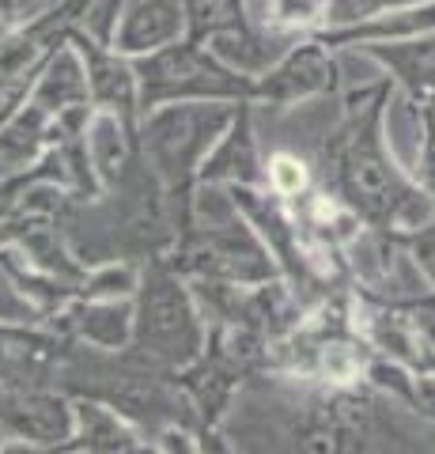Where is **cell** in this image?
Returning a JSON list of instances; mask_svg holds the SVG:
<instances>
[{
    "instance_id": "6",
    "label": "cell",
    "mask_w": 435,
    "mask_h": 454,
    "mask_svg": "<svg viewBox=\"0 0 435 454\" xmlns=\"http://www.w3.org/2000/svg\"><path fill=\"white\" fill-rule=\"evenodd\" d=\"M193 31H243V0H182Z\"/></svg>"
},
{
    "instance_id": "1",
    "label": "cell",
    "mask_w": 435,
    "mask_h": 454,
    "mask_svg": "<svg viewBox=\"0 0 435 454\" xmlns=\"http://www.w3.org/2000/svg\"><path fill=\"white\" fill-rule=\"evenodd\" d=\"M390 103V83H378L363 106H353V121L337 148V178L348 205L363 212L383 231H420L435 216V197L416 178L401 175L386 148L383 118Z\"/></svg>"
},
{
    "instance_id": "4",
    "label": "cell",
    "mask_w": 435,
    "mask_h": 454,
    "mask_svg": "<svg viewBox=\"0 0 435 454\" xmlns=\"http://www.w3.org/2000/svg\"><path fill=\"white\" fill-rule=\"evenodd\" d=\"M330 83H333L330 53L322 50V42H307V46H296L284 61H280L276 73H269V80H265V95L280 98V103H296V98L326 91Z\"/></svg>"
},
{
    "instance_id": "3",
    "label": "cell",
    "mask_w": 435,
    "mask_h": 454,
    "mask_svg": "<svg viewBox=\"0 0 435 454\" xmlns=\"http://www.w3.org/2000/svg\"><path fill=\"white\" fill-rule=\"evenodd\" d=\"M363 50L383 68H390L416 103H428L435 95V35L409 38V42H371Z\"/></svg>"
},
{
    "instance_id": "8",
    "label": "cell",
    "mask_w": 435,
    "mask_h": 454,
    "mask_svg": "<svg viewBox=\"0 0 435 454\" xmlns=\"http://www.w3.org/2000/svg\"><path fill=\"white\" fill-rule=\"evenodd\" d=\"M416 182L435 197V114L420 103V145H416Z\"/></svg>"
},
{
    "instance_id": "12",
    "label": "cell",
    "mask_w": 435,
    "mask_h": 454,
    "mask_svg": "<svg viewBox=\"0 0 435 454\" xmlns=\"http://www.w3.org/2000/svg\"><path fill=\"white\" fill-rule=\"evenodd\" d=\"M424 106H428V110H431V114H435V95H431V98H428V103H424Z\"/></svg>"
},
{
    "instance_id": "9",
    "label": "cell",
    "mask_w": 435,
    "mask_h": 454,
    "mask_svg": "<svg viewBox=\"0 0 435 454\" xmlns=\"http://www.w3.org/2000/svg\"><path fill=\"white\" fill-rule=\"evenodd\" d=\"M405 247H409V258L416 262V269L428 277V284L435 288V216L420 227V231L405 235Z\"/></svg>"
},
{
    "instance_id": "7",
    "label": "cell",
    "mask_w": 435,
    "mask_h": 454,
    "mask_svg": "<svg viewBox=\"0 0 435 454\" xmlns=\"http://www.w3.org/2000/svg\"><path fill=\"white\" fill-rule=\"evenodd\" d=\"M333 12V0H269V20L276 27H315L326 23Z\"/></svg>"
},
{
    "instance_id": "5",
    "label": "cell",
    "mask_w": 435,
    "mask_h": 454,
    "mask_svg": "<svg viewBox=\"0 0 435 454\" xmlns=\"http://www.w3.org/2000/svg\"><path fill=\"white\" fill-rule=\"evenodd\" d=\"M182 23H186L182 0H133L118 42L121 50H156L182 31Z\"/></svg>"
},
{
    "instance_id": "11",
    "label": "cell",
    "mask_w": 435,
    "mask_h": 454,
    "mask_svg": "<svg viewBox=\"0 0 435 454\" xmlns=\"http://www.w3.org/2000/svg\"><path fill=\"white\" fill-rule=\"evenodd\" d=\"M401 4H431V0H375V8H401Z\"/></svg>"
},
{
    "instance_id": "10",
    "label": "cell",
    "mask_w": 435,
    "mask_h": 454,
    "mask_svg": "<svg viewBox=\"0 0 435 454\" xmlns=\"http://www.w3.org/2000/svg\"><path fill=\"white\" fill-rule=\"evenodd\" d=\"M273 182L284 193H296V190H303L307 170H303L299 160H291V155H276V160H273Z\"/></svg>"
},
{
    "instance_id": "2",
    "label": "cell",
    "mask_w": 435,
    "mask_h": 454,
    "mask_svg": "<svg viewBox=\"0 0 435 454\" xmlns=\"http://www.w3.org/2000/svg\"><path fill=\"white\" fill-rule=\"evenodd\" d=\"M424 35H435V0L431 4L378 8L356 23L330 27L322 35V46H371V42H409Z\"/></svg>"
}]
</instances>
